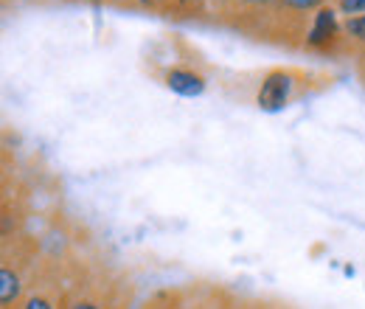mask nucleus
Instances as JSON below:
<instances>
[{"instance_id": "1", "label": "nucleus", "mask_w": 365, "mask_h": 309, "mask_svg": "<svg viewBox=\"0 0 365 309\" xmlns=\"http://www.w3.org/2000/svg\"><path fill=\"white\" fill-rule=\"evenodd\" d=\"M292 90H295V76L284 68H275L270 71L264 79H262V88L256 96V104L264 110V113H278L289 104L292 98Z\"/></svg>"}, {"instance_id": "2", "label": "nucleus", "mask_w": 365, "mask_h": 309, "mask_svg": "<svg viewBox=\"0 0 365 309\" xmlns=\"http://www.w3.org/2000/svg\"><path fill=\"white\" fill-rule=\"evenodd\" d=\"M166 88L178 96H185V98H197L205 93V76L191 71V68H172L166 76H163Z\"/></svg>"}, {"instance_id": "3", "label": "nucleus", "mask_w": 365, "mask_h": 309, "mask_svg": "<svg viewBox=\"0 0 365 309\" xmlns=\"http://www.w3.org/2000/svg\"><path fill=\"white\" fill-rule=\"evenodd\" d=\"M334 37H337V14H334L331 6H323V9L315 11V17H312V26L307 31V45L326 48Z\"/></svg>"}, {"instance_id": "4", "label": "nucleus", "mask_w": 365, "mask_h": 309, "mask_svg": "<svg viewBox=\"0 0 365 309\" xmlns=\"http://www.w3.org/2000/svg\"><path fill=\"white\" fill-rule=\"evenodd\" d=\"M17 295H20V278L9 267H3V273H0V301L11 304Z\"/></svg>"}, {"instance_id": "5", "label": "nucleus", "mask_w": 365, "mask_h": 309, "mask_svg": "<svg viewBox=\"0 0 365 309\" xmlns=\"http://www.w3.org/2000/svg\"><path fill=\"white\" fill-rule=\"evenodd\" d=\"M343 31L349 37H354L357 43H365V14H357V17H349L343 23Z\"/></svg>"}, {"instance_id": "6", "label": "nucleus", "mask_w": 365, "mask_h": 309, "mask_svg": "<svg viewBox=\"0 0 365 309\" xmlns=\"http://www.w3.org/2000/svg\"><path fill=\"white\" fill-rule=\"evenodd\" d=\"M337 9L349 17H357V14H365V0H337Z\"/></svg>"}, {"instance_id": "7", "label": "nucleus", "mask_w": 365, "mask_h": 309, "mask_svg": "<svg viewBox=\"0 0 365 309\" xmlns=\"http://www.w3.org/2000/svg\"><path fill=\"white\" fill-rule=\"evenodd\" d=\"M281 3H287L289 9H295V11H318L323 9V0H281Z\"/></svg>"}, {"instance_id": "8", "label": "nucleus", "mask_w": 365, "mask_h": 309, "mask_svg": "<svg viewBox=\"0 0 365 309\" xmlns=\"http://www.w3.org/2000/svg\"><path fill=\"white\" fill-rule=\"evenodd\" d=\"M26 309H53V307L48 304L46 298H31V301L26 304Z\"/></svg>"}, {"instance_id": "9", "label": "nucleus", "mask_w": 365, "mask_h": 309, "mask_svg": "<svg viewBox=\"0 0 365 309\" xmlns=\"http://www.w3.org/2000/svg\"><path fill=\"white\" fill-rule=\"evenodd\" d=\"M242 3H247V6H267V3H273V0H242Z\"/></svg>"}, {"instance_id": "10", "label": "nucleus", "mask_w": 365, "mask_h": 309, "mask_svg": "<svg viewBox=\"0 0 365 309\" xmlns=\"http://www.w3.org/2000/svg\"><path fill=\"white\" fill-rule=\"evenodd\" d=\"M143 6H158V3H163V0H140Z\"/></svg>"}, {"instance_id": "11", "label": "nucleus", "mask_w": 365, "mask_h": 309, "mask_svg": "<svg viewBox=\"0 0 365 309\" xmlns=\"http://www.w3.org/2000/svg\"><path fill=\"white\" fill-rule=\"evenodd\" d=\"M73 309H98V307H93V304H76Z\"/></svg>"}]
</instances>
